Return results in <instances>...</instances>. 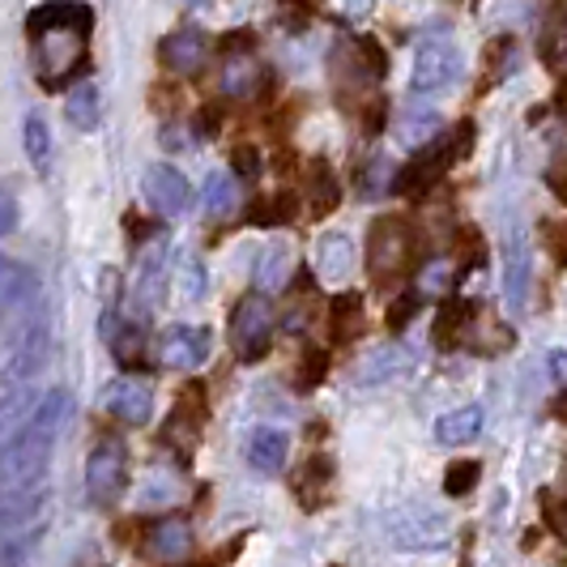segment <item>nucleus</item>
I'll return each instance as SVG.
<instances>
[{
	"label": "nucleus",
	"instance_id": "obj_1",
	"mask_svg": "<svg viewBox=\"0 0 567 567\" xmlns=\"http://www.w3.org/2000/svg\"><path fill=\"white\" fill-rule=\"evenodd\" d=\"M90 30H94V13L82 0H52V4H39L27 18L34 73L48 90H60L85 64Z\"/></svg>",
	"mask_w": 567,
	"mask_h": 567
},
{
	"label": "nucleus",
	"instance_id": "obj_2",
	"mask_svg": "<svg viewBox=\"0 0 567 567\" xmlns=\"http://www.w3.org/2000/svg\"><path fill=\"white\" fill-rule=\"evenodd\" d=\"M384 534L398 550H444L453 542V525L440 508L405 499L384 512Z\"/></svg>",
	"mask_w": 567,
	"mask_h": 567
},
{
	"label": "nucleus",
	"instance_id": "obj_3",
	"mask_svg": "<svg viewBox=\"0 0 567 567\" xmlns=\"http://www.w3.org/2000/svg\"><path fill=\"white\" fill-rule=\"evenodd\" d=\"M56 440L43 435L39 426L18 431L13 440L0 444V486L4 491H22V486H39L48 478V461H52Z\"/></svg>",
	"mask_w": 567,
	"mask_h": 567
},
{
	"label": "nucleus",
	"instance_id": "obj_4",
	"mask_svg": "<svg viewBox=\"0 0 567 567\" xmlns=\"http://www.w3.org/2000/svg\"><path fill=\"white\" fill-rule=\"evenodd\" d=\"M461 78H465V56H461L453 34H426L419 43V56H414V78H410L414 99H435V94L453 90Z\"/></svg>",
	"mask_w": 567,
	"mask_h": 567
},
{
	"label": "nucleus",
	"instance_id": "obj_5",
	"mask_svg": "<svg viewBox=\"0 0 567 567\" xmlns=\"http://www.w3.org/2000/svg\"><path fill=\"white\" fill-rule=\"evenodd\" d=\"M368 260H371V278L380 286L401 282V278L414 269V260H419V239H414V230L405 227L401 218H380V223L371 227Z\"/></svg>",
	"mask_w": 567,
	"mask_h": 567
},
{
	"label": "nucleus",
	"instance_id": "obj_6",
	"mask_svg": "<svg viewBox=\"0 0 567 567\" xmlns=\"http://www.w3.org/2000/svg\"><path fill=\"white\" fill-rule=\"evenodd\" d=\"M48 354H52V329H48L43 316H34L30 324H22V333L9 346L4 368H0V384L4 389H27L30 380L48 368Z\"/></svg>",
	"mask_w": 567,
	"mask_h": 567
},
{
	"label": "nucleus",
	"instance_id": "obj_7",
	"mask_svg": "<svg viewBox=\"0 0 567 567\" xmlns=\"http://www.w3.org/2000/svg\"><path fill=\"white\" fill-rule=\"evenodd\" d=\"M128 486V453L120 440H103L85 456V499L94 508H112Z\"/></svg>",
	"mask_w": 567,
	"mask_h": 567
},
{
	"label": "nucleus",
	"instance_id": "obj_8",
	"mask_svg": "<svg viewBox=\"0 0 567 567\" xmlns=\"http://www.w3.org/2000/svg\"><path fill=\"white\" fill-rule=\"evenodd\" d=\"M274 303L265 295H244L230 312V346L244 363H256L274 341Z\"/></svg>",
	"mask_w": 567,
	"mask_h": 567
},
{
	"label": "nucleus",
	"instance_id": "obj_9",
	"mask_svg": "<svg viewBox=\"0 0 567 567\" xmlns=\"http://www.w3.org/2000/svg\"><path fill=\"white\" fill-rule=\"evenodd\" d=\"M103 410L120 419L124 426H142L150 423V414H154V393H150V384L137 380V375H115L103 384Z\"/></svg>",
	"mask_w": 567,
	"mask_h": 567
},
{
	"label": "nucleus",
	"instance_id": "obj_10",
	"mask_svg": "<svg viewBox=\"0 0 567 567\" xmlns=\"http://www.w3.org/2000/svg\"><path fill=\"white\" fill-rule=\"evenodd\" d=\"M142 193L163 218H179V214H188V205H193V184L184 179V171L171 167V163H154V167L145 171Z\"/></svg>",
	"mask_w": 567,
	"mask_h": 567
},
{
	"label": "nucleus",
	"instance_id": "obj_11",
	"mask_svg": "<svg viewBox=\"0 0 567 567\" xmlns=\"http://www.w3.org/2000/svg\"><path fill=\"white\" fill-rule=\"evenodd\" d=\"M529 286H534V248H529L525 230H512L508 244H504V303H508V312H525Z\"/></svg>",
	"mask_w": 567,
	"mask_h": 567
},
{
	"label": "nucleus",
	"instance_id": "obj_12",
	"mask_svg": "<svg viewBox=\"0 0 567 567\" xmlns=\"http://www.w3.org/2000/svg\"><path fill=\"white\" fill-rule=\"evenodd\" d=\"M453 163H461L456 158V150L453 142H440V145H423V154L419 158H410L405 163V171L398 175V188L401 193H410V197H423L426 188L444 175V171L453 167Z\"/></svg>",
	"mask_w": 567,
	"mask_h": 567
},
{
	"label": "nucleus",
	"instance_id": "obj_13",
	"mask_svg": "<svg viewBox=\"0 0 567 567\" xmlns=\"http://www.w3.org/2000/svg\"><path fill=\"white\" fill-rule=\"evenodd\" d=\"M209 346H214V333L205 324H175L163 338V363L179 371H193L209 359Z\"/></svg>",
	"mask_w": 567,
	"mask_h": 567
},
{
	"label": "nucleus",
	"instance_id": "obj_14",
	"mask_svg": "<svg viewBox=\"0 0 567 567\" xmlns=\"http://www.w3.org/2000/svg\"><path fill=\"white\" fill-rule=\"evenodd\" d=\"M145 550H150L158 564H179V559H188V550H193V525L179 520V516L154 520L150 534H145Z\"/></svg>",
	"mask_w": 567,
	"mask_h": 567
},
{
	"label": "nucleus",
	"instance_id": "obj_15",
	"mask_svg": "<svg viewBox=\"0 0 567 567\" xmlns=\"http://www.w3.org/2000/svg\"><path fill=\"white\" fill-rule=\"evenodd\" d=\"M248 465H252L256 474H282L286 470V456H290V435H286L282 426H256L252 435H248Z\"/></svg>",
	"mask_w": 567,
	"mask_h": 567
},
{
	"label": "nucleus",
	"instance_id": "obj_16",
	"mask_svg": "<svg viewBox=\"0 0 567 567\" xmlns=\"http://www.w3.org/2000/svg\"><path fill=\"white\" fill-rule=\"evenodd\" d=\"M205 52H209V39H205V30H175L163 39V48H158V56L167 64L171 73H197L200 64H205Z\"/></svg>",
	"mask_w": 567,
	"mask_h": 567
},
{
	"label": "nucleus",
	"instance_id": "obj_17",
	"mask_svg": "<svg viewBox=\"0 0 567 567\" xmlns=\"http://www.w3.org/2000/svg\"><path fill=\"white\" fill-rule=\"evenodd\" d=\"M316 274L324 282H346L354 274V239L346 230H329L316 244Z\"/></svg>",
	"mask_w": 567,
	"mask_h": 567
},
{
	"label": "nucleus",
	"instance_id": "obj_18",
	"mask_svg": "<svg viewBox=\"0 0 567 567\" xmlns=\"http://www.w3.org/2000/svg\"><path fill=\"white\" fill-rule=\"evenodd\" d=\"M34 295V274L18 265L13 256H0V324L13 312H22Z\"/></svg>",
	"mask_w": 567,
	"mask_h": 567
},
{
	"label": "nucleus",
	"instance_id": "obj_19",
	"mask_svg": "<svg viewBox=\"0 0 567 567\" xmlns=\"http://www.w3.org/2000/svg\"><path fill=\"white\" fill-rule=\"evenodd\" d=\"M163 299H167V260H163V252H150L142 260V269H137V295H133L137 316L150 320L163 308Z\"/></svg>",
	"mask_w": 567,
	"mask_h": 567
},
{
	"label": "nucleus",
	"instance_id": "obj_20",
	"mask_svg": "<svg viewBox=\"0 0 567 567\" xmlns=\"http://www.w3.org/2000/svg\"><path fill=\"white\" fill-rule=\"evenodd\" d=\"M48 504V486H22V491H4L0 495V534L9 529H22L30 516H39Z\"/></svg>",
	"mask_w": 567,
	"mask_h": 567
},
{
	"label": "nucleus",
	"instance_id": "obj_21",
	"mask_svg": "<svg viewBox=\"0 0 567 567\" xmlns=\"http://www.w3.org/2000/svg\"><path fill=\"white\" fill-rule=\"evenodd\" d=\"M483 431V405H461L435 419V440L444 449H461V444H474Z\"/></svg>",
	"mask_w": 567,
	"mask_h": 567
},
{
	"label": "nucleus",
	"instance_id": "obj_22",
	"mask_svg": "<svg viewBox=\"0 0 567 567\" xmlns=\"http://www.w3.org/2000/svg\"><path fill=\"white\" fill-rule=\"evenodd\" d=\"M405 371H410V354L389 341V346H375V350H371L354 380H359L363 389H368V384L375 389V384H389V380H398V375H405Z\"/></svg>",
	"mask_w": 567,
	"mask_h": 567
},
{
	"label": "nucleus",
	"instance_id": "obj_23",
	"mask_svg": "<svg viewBox=\"0 0 567 567\" xmlns=\"http://www.w3.org/2000/svg\"><path fill=\"white\" fill-rule=\"evenodd\" d=\"M223 90H227L230 99H256V94L265 90V69H260V60L248 56V52L227 56V64H223Z\"/></svg>",
	"mask_w": 567,
	"mask_h": 567
},
{
	"label": "nucleus",
	"instance_id": "obj_24",
	"mask_svg": "<svg viewBox=\"0 0 567 567\" xmlns=\"http://www.w3.org/2000/svg\"><path fill=\"white\" fill-rule=\"evenodd\" d=\"M69 419H73V393L69 389H48V393H39V401H34L30 426H39L43 435L60 440V431H64Z\"/></svg>",
	"mask_w": 567,
	"mask_h": 567
},
{
	"label": "nucleus",
	"instance_id": "obj_25",
	"mask_svg": "<svg viewBox=\"0 0 567 567\" xmlns=\"http://www.w3.org/2000/svg\"><path fill=\"white\" fill-rule=\"evenodd\" d=\"M34 401L39 393L34 389H9V393H0V444L4 440H13L18 431H27L30 426V414H34Z\"/></svg>",
	"mask_w": 567,
	"mask_h": 567
},
{
	"label": "nucleus",
	"instance_id": "obj_26",
	"mask_svg": "<svg viewBox=\"0 0 567 567\" xmlns=\"http://www.w3.org/2000/svg\"><path fill=\"white\" fill-rule=\"evenodd\" d=\"M64 115H69V124H73V128H82V133H94V128H99V115H103L99 85H94V82L73 85V90L64 94Z\"/></svg>",
	"mask_w": 567,
	"mask_h": 567
},
{
	"label": "nucleus",
	"instance_id": "obj_27",
	"mask_svg": "<svg viewBox=\"0 0 567 567\" xmlns=\"http://www.w3.org/2000/svg\"><path fill=\"white\" fill-rule=\"evenodd\" d=\"M286 278H290V248H286L282 239H274V244H265L260 256H256L252 282L260 290H282Z\"/></svg>",
	"mask_w": 567,
	"mask_h": 567
},
{
	"label": "nucleus",
	"instance_id": "obj_28",
	"mask_svg": "<svg viewBox=\"0 0 567 567\" xmlns=\"http://www.w3.org/2000/svg\"><path fill=\"white\" fill-rule=\"evenodd\" d=\"M474 312H478V308H474V303H465V299L444 303L440 316H435V346H456V341L474 329Z\"/></svg>",
	"mask_w": 567,
	"mask_h": 567
},
{
	"label": "nucleus",
	"instance_id": "obj_29",
	"mask_svg": "<svg viewBox=\"0 0 567 567\" xmlns=\"http://www.w3.org/2000/svg\"><path fill=\"white\" fill-rule=\"evenodd\" d=\"M435 133H440V112H431L426 103H410V107L398 115L401 145H426Z\"/></svg>",
	"mask_w": 567,
	"mask_h": 567
},
{
	"label": "nucleus",
	"instance_id": "obj_30",
	"mask_svg": "<svg viewBox=\"0 0 567 567\" xmlns=\"http://www.w3.org/2000/svg\"><path fill=\"white\" fill-rule=\"evenodd\" d=\"M235 175L227 171H209L205 175V188H200V209L209 214V218H227L230 209H235Z\"/></svg>",
	"mask_w": 567,
	"mask_h": 567
},
{
	"label": "nucleus",
	"instance_id": "obj_31",
	"mask_svg": "<svg viewBox=\"0 0 567 567\" xmlns=\"http://www.w3.org/2000/svg\"><path fill=\"white\" fill-rule=\"evenodd\" d=\"M22 150H27V158L34 163V171L48 175V167H52V133H48V120L43 115H27L22 120Z\"/></svg>",
	"mask_w": 567,
	"mask_h": 567
},
{
	"label": "nucleus",
	"instance_id": "obj_32",
	"mask_svg": "<svg viewBox=\"0 0 567 567\" xmlns=\"http://www.w3.org/2000/svg\"><path fill=\"white\" fill-rule=\"evenodd\" d=\"M363 333V295H354V290H346L333 299V338L338 341H350Z\"/></svg>",
	"mask_w": 567,
	"mask_h": 567
},
{
	"label": "nucleus",
	"instance_id": "obj_33",
	"mask_svg": "<svg viewBox=\"0 0 567 567\" xmlns=\"http://www.w3.org/2000/svg\"><path fill=\"white\" fill-rule=\"evenodd\" d=\"M338 200H341L338 175L324 167V163H316V167H312V209H316V214H329Z\"/></svg>",
	"mask_w": 567,
	"mask_h": 567
},
{
	"label": "nucleus",
	"instance_id": "obj_34",
	"mask_svg": "<svg viewBox=\"0 0 567 567\" xmlns=\"http://www.w3.org/2000/svg\"><path fill=\"white\" fill-rule=\"evenodd\" d=\"M478 478H483L478 461H453V465H449V474H444V495L461 499V495H470V491L478 486Z\"/></svg>",
	"mask_w": 567,
	"mask_h": 567
},
{
	"label": "nucleus",
	"instance_id": "obj_35",
	"mask_svg": "<svg viewBox=\"0 0 567 567\" xmlns=\"http://www.w3.org/2000/svg\"><path fill=\"white\" fill-rule=\"evenodd\" d=\"M205 286H209L205 265L188 256V260L179 265V299H184V303H200V299H205Z\"/></svg>",
	"mask_w": 567,
	"mask_h": 567
},
{
	"label": "nucleus",
	"instance_id": "obj_36",
	"mask_svg": "<svg viewBox=\"0 0 567 567\" xmlns=\"http://www.w3.org/2000/svg\"><path fill=\"white\" fill-rule=\"evenodd\" d=\"M167 440H175L184 453L193 449L200 440V419H188V405H179L175 414H171V423H167Z\"/></svg>",
	"mask_w": 567,
	"mask_h": 567
},
{
	"label": "nucleus",
	"instance_id": "obj_37",
	"mask_svg": "<svg viewBox=\"0 0 567 567\" xmlns=\"http://www.w3.org/2000/svg\"><path fill=\"white\" fill-rule=\"evenodd\" d=\"M329 478H333L329 461H324V456H316V461H308V465H303V474L295 478V491H299V495H312L316 486H324Z\"/></svg>",
	"mask_w": 567,
	"mask_h": 567
},
{
	"label": "nucleus",
	"instance_id": "obj_38",
	"mask_svg": "<svg viewBox=\"0 0 567 567\" xmlns=\"http://www.w3.org/2000/svg\"><path fill=\"white\" fill-rule=\"evenodd\" d=\"M542 516H546V525L567 542V495H542Z\"/></svg>",
	"mask_w": 567,
	"mask_h": 567
},
{
	"label": "nucleus",
	"instance_id": "obj_39",
	"mask_svg": "<svg viewBox=\"0 0 567 567\" xmlns=\"http://www.w3.org/2000/svg\"><path fill=\"white\" fill-rule=\"evenodd\" d=\"M542 244L559 265H567V223H542Z\"/></svg>",
	"mask_w": 567,
	"mask_h": 567
},
{
	"label": "nucleus",
	"instance_id": "obj_40",
	"mask_svg": "<svg viewBox=\"0 0 567 567\" xmlns=\"http://www.w3.org/2000/svg\"><path fill=\"white\" fill-rule=\"evenodd\" d=\"M18 230V197L9 188H0V239Z\"/></svg>",
	"mask_w": 567,
	"mask_h": 567
},
{
	"label": "nucleus",
	"instance_id": "obj_41",
	"mask_svg": "<svg viewBox=\"0 0 567 567\" xmlns=\"http://www.w3.org/2000/svg\"><path fill=\"white\" fill-rule=\"evenodd\" d=\"M419 312V295H401L398 303L389 308V329H401V324H410Z\"/></svg>",
	"mask_w": 567,
	"mask_h": 567
},
{
	"label": "nucleus",
	"instance_id": "obj_42",
	"mask_svg": "<svg viewBox=\"0 0 567 567\" xmlns=\"http://www.w3.org/2000/svg\"><path fill=\"white\" fill-rule=\"evenodd\" d=\"M546 375H550L559 389H567V350H550V354H546Z\"/></svg>",
	"mask_w": 567,
	"mask_h": 567
},
{
	"label": "nucleus",
	"instance_id": "obj_43",
	"mask_svg": "<svg viewBox=\"0 0 567 567\" xmlns=\"http://www.w3.org/2000/svg\"><path fill=\"white\" fill-rule=\"evenodd\" d=\"M324 363H329V359H324L320 350H312V354H308V375H299V380H303V384H316V380L324 375Z\"/></svg>",
	"mask_w": 567,
	"mask_h": 567
},
{
	"label": "nucleus",
	"instance_id": "obj_44",
	"mask_svg": "<svg viewBox=\"0 0 567 567\" xmlns=\"http://www.w3.org/2000/svg\"><path fill=\"white\" fill-rule=\"evenodd\" d=\"M239 171H244V175H256V154H252V150H239Z\"/></svg>",
	"mask_w": 567,
	"mask_h": 567
},
{
	"label": "nucleus",
	"instance_id": "obj_45",
	"mask_svg": "<svg viewBox=\"0 0 567 567\" xmlns=\"http://www.w3.org/2000/svg\"><path fill=\"white\" fill-rule=\"evenodd\" d=\"M555 419H559V423H567V389L555 398Z\"/></svg>",
	"mask_w": 567,
	"mask_h": 567
}]
</instances>
